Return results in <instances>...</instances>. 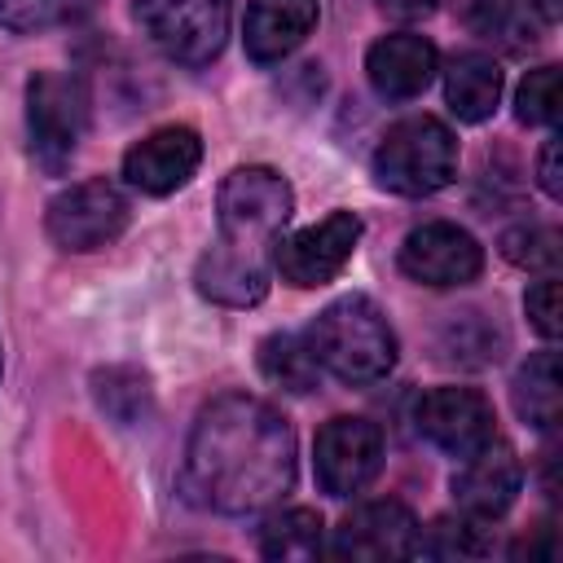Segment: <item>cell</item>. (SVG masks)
Masks as SVG:
<instances>
[{
	"instance_id": "obj_13",
	"label": "cell",
	"mask_w": 563,
	"mask_h": 563,
	"mask_svg": "<svg viewBox=\"0 0 563 563\" xmlns=\"http://www.w3.org/2000/svg\"><path fill=\"white\" fill-rule=\"evenodd\" d=\"M519 488H523V462L501 440H488L484 449L462 457V466L453 471V501H457V510L471 515V519H484V523L501 519L515 506Z\"/></svg>"
},
{
	"instance_id": "obj_10",
	"label": "cell",
	"mask_w": 563,
	"mask_h": 563,
	"mask_svg": "<svg viewBox=\"0 0 563 563\" xmlns=\"http://www.w3.org/2000/svg\"><path fill=\"white\" fill-rule=\"evenodd\" d=\"M418 537H422L418 515H413L405 501L383 497V501L356 506V510L334 528L330 554H334V559H352V563H391V559L418 554Z\"/></svg>"
},
{
	"instance_id": "obj_31",
	"label": "cell",
	"mask_w": 563,
	"mask_h": 563,
	"mask_svg": "<svg viewBox=\"0 0 563 563\" xmlns=\"http://www.w3.org/2000/svg\"><path fill=\"white\" fill-rule=\"evenodd\" d=\"M435 4H440V0H378V9H383V13L405 18V22H418V18L435 13Z\"/></svg>"
},
{
	"instance_id": "obj_1",
	"label": "cell",
	"mask_w": 563,
	"mask_h": 563,
	"mask_svg": "<svg viewBox=\"0 0 563 563\" xmlns=\"http://www.w3.org/2000/svg\"><path fill=\"white\" fill-rule=\"evenodd\" d=\"M295 484V427L260 396H216L185 444L180 493L216 515H255Z\"/></svg>"
},
{
	"instance_id": "obj_11",
	"label": "cell",
	"mask_w": 563,
	"mask_h": 563,
	"mask_svg": "<svg viewBox=\"0 0 563 563\" xmlns=\"http://www.w3.org/2000/svg\"><path fill=\"white\" fill-rule=\"evenodd\" d=\"M383 466V431L369 418H330L317 431V484L325 497L361 493Z\"/></svg>"
},
{
	"instance_id": "obj_16",
	"label": "cell",
	"mask_w": 563,
	"mask_h": 563,
	"mask_svg": "<svg viewBox=\"0 0 563 563\" xmlns=\"http://www.w3.org/2000/svg\"><path fill=\"white\" fill-rule=\"evenodd\" d=\"M312 26H317V0H251L242 22L246 57L260 66L282 62L308 40Z\"/></svg>"
},
{
	"instance_id": "obj_24",
	"label": "cell",
	"mask_w": 563,
	"mask_h": 563,
	"mask_svg": "<svg viewBox=\"0 0 563 563\" xmlns=\"http://www.w3.org/2000/svg\"><path fill=\"white\" fill-rule=\"evenodd\" d=\"M501 255L528 273H554L563 260V238L550 224H519L501 233Z\"/></svg>"
},
{
	"instance_id": "obj_28",
	"label": "cell",
	"mask_w": 563,
	"mask_h": 563,
	"mask_svg": "<svg viewBox=\"0 0 563 563\" xmlns=\"http://www.w3.org/2000/svg\"><path fill=\"white\" fill-rule=\"evenodd\" d=\"M523 312H528V321H532V330L541 339H554L559 334V282H554V273H545L537 286H528Z\"/></svg>"
},
{
	"instance_id": "obj_23",
	"label": "cell",
	"mask_w": 563,
	"mask_h": 563,
	"mask_svg": "<svg viewBox=\"0 0 563 563\" xmlns=\"http://www.w3.org/2000/svg\"><path fill=\"white\" fill-rule=\"evenodd\" d=\"M488 528L484 519H471V515H444L427 528V537H418V550L431 554V559H479L488 554Z\"/></svg>"
},
{
	"instance_id": "obj_8",
	"label": "cell",
	"mask_w": 563,
	"mask_h": 563,
	"mask_svg": "<svg viewBox=\"0 0 563 563\" xmlns=\"http://www.w3.org/2000/svg\"><path fill=\"white\" fill-rule=\"evenodd\" d=\"M356 242H361V216L356 211H330L325 220H317L290 238H277L273 268L282 273V282H290L299 290L325 286L343 273Z\"/></svg>"
},
{
	"instance_id": "obj_9",
	"label": "cell",
	"mask_w": 563,
	"mask_h": 563,
	"mask_svg": "<svg viewBox=\"0 0 563 563\" xmlns=\"http://www.w3.org/2000/svg\"><path fill=\"white\" fill-rule=\"evenodd\" d=\"M396 264L418 286L449 290V286H466L484 273V246L453 220H427L405 233Z\"/></svg>"
},
{
	"instance_id": "obj_26",
	"label": "cell",
	"mask_w": 563,
	"mask_h": 563,
	"mask_svg": "<svg viewBox=\"0 0 563 563\" xmlns=\"http://www.w3.org/2000/svg\"><path fill=\"white\" fill-rule=\"evenodd\" d=\"M457 18H462L475 35H493V40H506L510 48H519V44H515L519 22H523L519 0H457Z\"/></svg>"
},
{
	"instance_id": "obj_21",
	"label": "cell",
	"mask_w": 563,
	"mask_h": 563,
	"mask_svg": "<svg viewBox=\"0 0 563 563\" xmlns=\"http://www.w3.org/2000/svg\"><path fill=\"white\" fill-rule=\"evenodd\" d=\"M260 374L268 383H277L282 391H312L317 378H321V365L308 347L303 334H268L260 343Z\"/></svg>"
},
{
	"instance_id": "obj_29",
	"label": "cell",
	"mask_w": 563,
	"mask_h": 563,
	"mask_svg": "<svg viewBox=\"0 0 563 563\" xmlns=\"http://www.w3.org/2000/svg\"><path fill=\"white\" fill-rule=\"evenodd\" d=\"M537 180H541V189H545L550 198H559V194H563V172H559V136H550V141L541 145V154H537Z\"/></svg>"
},
{
	"instance_id": "obj_12",
	"label": "cell",
	"mask_w": 563,
	"mask_h": 563,
	"mask_svg": "<svg viewBox=\"0 0 563 563\" xmlns=\"http://www.w3.org/2000/svg\"><path fill=\"white\" fill-rule=\"evenodd\" d=\"M418 435H427L449 457H471L493 440V405L475 387H431L413 409Z\"/></svg>"
},
{
	"instance_id": "obj_19",
	"label": "cell",
	"mask_w": 563,
	"mask_h": 563,
	"mask_svg": "<svg viewBox=\"0 0 563 563\" xmlns=\"http://www.w3.org/2000/svg\"><path fill=\"white\" fill-rule=\"evenodd\" d=\"M92 400L119 427H136L154 405V387H150V374H141L132 365H110V369L92 374Z\"/></svg>"
},
{
	"instance_id": "obj_15",
	"label": "cell",
	"mask_w": 563,
	"mask_h": 563,
	"mask_svg": "<svg viewBox=\"0 0 563 563\" xmlns=\"http://www.w3.org/2000/svg\"><path fill=\"white\" fill-rule=\"evenodd\" d=\"M440 70V53L427 35H413V31H396V35H383L369 44L365 53V75L374 84L378 97L387 101H409L418 97Z\"/></svg>"
},
{
	"instance_id": "obj_20",
	"label": "cell",
	"mask_w": 563,
	"mask_h": 563,
	"mask_svg": "<svg viewBox=\"0 0 563 563\" xmlns=\"http://www.w3.org/2000/svg\"><path fill=\"white\" fill-rule=\"evenodd\" d=\"M321 515L308 510V506H295V510H282L273 519H264L260 528V554L264 559H286V563H303V559H317L325 545H321Z\"/></svg>"
},
{
	"instance_id": "obj_32",
	"label": "cell",
	"mask_w": 563,
	"mask_h": 563,
	"mask_svg": "<svg viewBox=\"0 0 563 563\" xmlns=\"http://www.w3.org/2000/svg\"><path fill=\"white\" fill-rule=\"evenodd\" d=\"M528 4H532L545 22H559V13H563V4H559V0H528Z\"/></svg>"
},
{
	"instance_id": "obj_22",
	"label": "cell",
	"mask_w": 563,
	"mask_h": 563,
	"mask_svg": "<svg viewBox=\"0 0 563 563\" xmlns=\"http://www.w3.org/2000/svg\"><path fill=\"white\" fill-rule=\"evenodd\" d=\"M501 347V330L484 317V312H449L444 330H440V352L453 365H488L497 361Z\"/></svg>"
},
{
	"instance_id": "obj_25",
	"label": "cell",
	"mask_w": 563,
	"mask_h": 563,
	"mask_svg": "<svg viewBox=\"0 0 563 563\" xmlns=\"http://www.w3.org/2000/svg\"><path fill=\"white\" fill-rule=\"evenodd\" d=\"M519 123H554L559 119V66H537L523 75L515 92Z\"/></svg>"
},
{
	"instance_id": "obj_27",
	"label": "cell",
	"mask_w": 563,
	"mask_h": 563,
	"mask_svg": "<svg viewBox=\"0 0 563 563\" xmlns=\"http://www.w3.org/2000/svg\"><path fill=\"white\" fill-rule=\"evenodd\" d=\"M79 0H0V26L13 35H35L48 26H62Z\"/></svg>"
},
{
	"instance_id": "obj_17",
	"label": "cell",
	"mask_w": 563,
	"mask_h": 563,
	"mask_svg": "<svg viewBox=\"0 0 563 563\" xmlns=\"http://www.w3.org/2000/svg\"><path fill=\"white\" fill-rule=\"evenodd\" d=\"M444 101L462 123H484L501 101V66L488 53H457L444 70Z\"/></svg>"
},
{
	"instance_id": "obj_30",
	"label": "cell",
	"mask_w": 563,
	"mask_h": 563,
	"mask_svg": "<svg viewBox=\"0 0 563 563\" xmlns=\"http://www.w3.org/2000/svg\"><path fill=\"white\" fill-rule=\"evenodd\" d=\"M515 554H528V559H554V554H559L554 528H550V523H541L532 541H519V545H515Z\"/></svg>"
},
{
	"instance_id": "obj_6",
	"label": "cell",
	"mask_w": 563,
	"mask_h": 563,
	"mask_svg": "<svg viewBox=\"0 0 563 563\" xmlns=\"http://www.w3.org/2000/svg\"><path fill=\"white\" fill-rule=\"evenodd\" d=\"M88 119V97L70 75L40 70L26 79V136H31V158L48 172L62 176L79 150Z\"/></svg>"
},
{
	"instance_id": "obj_2",
	"label": "cell",
	"mask_w": 563,
	"mask_h": 563,
	"mask_svg": "<svg viewBox=\"0 0 563 563\" xmlns=\"http://www.w3.org/2000/svg\"><path fill=\"white\" fill-rule=\"evenodd\" d=\"M295 211L286 176L273 167H233L216 194V246L198 260L194 286L224 308H251L268 295L273 246Z\"/></svg>"
},
{
	"instance_id": "obj_5",
	"label": "cell",
	"mask_w": 563,
	"mask_h": 563,
	"mask_svg": "<svg viewBox=\"0 0 563 563\" xmlns=\"http://www.w3.org/2000/svg\"><path fill=\"white\" fill-rule=\"evenodd\" d=\"M229 9L233 0H132V18L150 44L180 66H207L220 57L229 40Z\"/></svg>"
},
{
	"instance_id": "obj_7",
	"label": "cell",
	"mask_w": 563,
	"mask_h": 563,
	"mask_svg": "<svg viewBox=\"0 0 563 563\" xmlns=\"http://www.w3.org/2000/svg\"><path fill=\"white\" fill-rule=\"evenodd\" d=\"M128 198L114 180L106 176H92V180H79L70 189H62L48 211H44V233L57 251H70V255H88V251H101L110 246L123 229H128Z\"/></svg>"
},
{
	"instance_id": "obj_4",
	"label": "cell",
	"mask_w": 563,
	"mask_h": 563,
	"mask_svg": "<svg viewBox=\"0 0 563 563\" xmlns=\"http://www.w3.org/2000/svg\"><path fill=\"white\" fill-rule=\"evenodd\" d=\"M457 136L431 114H409L391 123L374 150V180L400 198H427L453 185Z\"/></svg>"
},
{
	"instance_id": "obj_14",
	"label": "cell",
	"mask_w": 563,
	"mask_h": 563,
	"mask_svg": "<svg viewBox=\"0 0 563 563\" xmlns=\"http://www.w3.org/2000/svg\"><path fill=\"white\" fill-rule=\"evenodd\" d=\"M202 163V136L189 123H167L150 136H141L128 154H123V176L132 189L141 194H176Z\"/></svg>"
},
{
	"instance_id": "obj_3",
	"label": "cell",
	"mask_w": 563,
	"mask_h": 563,
	"mask_svg": "<svg viewBox=\"0 0 563 563\" xmlns=\"http://www.w3.org/2000/svg\"><path fill=\"white\" fill-rule=\"evenodd\" d=\"M308 347L321 369H330L347 387H365L391 374L396 365V330L383 308L365 295H343L325 303L308 325Z\"/></svg>"
},
{
	"instance_id": "obj_18",
	"label": "cell",
	"mask_w": 563,
	"mask_h": 563,
	"mask_svg": "<svg viewBox=\"0 0 563 563\" xmlns=\"http://www.w3.org/2000/svg\"><path fill=\"white\" fill-rule=\"evenodd\" d=\"M510 400H515V413H519L528 427H537V431H554V427H559L563 396H559V356H554V347L532 352V356L515 369Z\"/></svg>"
}]
</instances>
